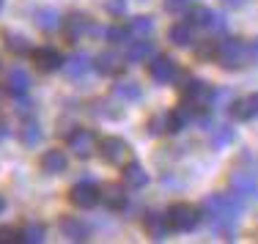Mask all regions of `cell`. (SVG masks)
Wrapping results in <instances>:
<instances>
[{
  "instance_id": "cell-33",
  "label": "cell",
  "mask_w": 258,
  "mask_h": 244,
  "mask_svg": "<svg viewBox=\"0 0 258 244\" xmlns=\"http://www.w3.org/2000/svg\"><path fill=\"white\" fill-rule=\"evenodd\" d=\"M91 110H94V113L96 115H104V118H118V115H121V110L118 107H113V102H94V107H91Z\"/></svg>"
},
{
  "instance_id": "cell-32",
  "label": "cell",
  "mask_w": 258,
  "mask_h": 244,
  "mask_svg": "<svg viewBox=\"0 0 258 244\" xmlns=\"http://www.w3.org/2000/svg\"><path fill=\"white\" fill-rule=\"evenodd\" d=\"M214 50H217V39H206L204 44L195 50V55H198V60L209 63V60H214Z\"/></svg>"
},
{
  "instance_id": "cell-24",
  "label": "cell",
  "mask_w": 258,
  "mask_h": 244,
  "mask_svg": "<svg viewBox=\"0 0 258 244\" xmlns=\"http://www.w3.org/2000/svg\"><path fill=\"white\" fill-rule=\"evenodd\" d=\"M3 44H6V50L14 52V55H28L30 50H33L25 36H22V33H11V30H6V33H3Z\"/></svg>"
},
{
  "instance_id": "cell-2",
  "label": "cell",
  "mask_w": 258,
  "mask_h": 244,
  "mask_svg": "<svg viewBox=\"0 0 258 244\" xmlns=\"http://www.w3.org/2000/svg\"><path fill=\"white\" fill-rule=\"evenodd\" d=\"M214 60H217L220 69L225 71H239L250 63L247 58V41L236 39V36H228V39L217 41V50H214Z\"/></svg>"
},
{
  "instance_id": "cell-27",
  "label": "cell",
  "mask_w": 258,
  "mask_h": 244,
  "mask_svg": "<svg viewBox=\"0 0 258 244\" xmlns=\"http://www.w3.org/2000/svg\"><path fill=\"white\" fill-rule=\"evenodd\" d=\"M20 140H22L25 145H36V143L41 140V126L36 124L33 118H28L25 124H22V129H20Z\"/></svg>"
},
{
  "instance_id": "cell-16",
  "label": "cell",
  "mask_w": 258,
  "mask_h": 244,
  "mask_svg": "<svg viewBox=\"0 0 258 244\" xmlns=\"http://www.w3.org/2000/svg\"><path fill=\"white\" fill-rule=\"evenodd\" d=\"M231 118L233 121H250V118H258V94L253 96H244V99H236L233 105L228 107Z\"/></svg>"
},
{
  "instance_id": "cell-26",
  "label": "cell",
  "mask_w": 258,
  "mask_h": 244,
  "mask_svg": "<svg viewBox=\"0 0 258 244\" xmlns=\"http://www.w3.org/2000/svg\"><path fill=\"white\" fill-rule=\"evenodd\" d=\"M44 236H47V228L41 222H30L20 230V241H25V244H39V241H44Z\"/></svg>"
},
{
  "instance_id": "cell-20",
  "label": "cell",
  "mask_w": 258,
  "mask_h": 244,
  "mask_svg": "<svg viewBox=\"0 0 258 244\" xmlns=\"http://www.w3.org/2000/svg\"><path fill=\"white\" fill-rule=\"evenodd\" d=\"M63 66H66V74L72 77V80H80V77H85L91 69H94V63H91V58L88 55H72L69 60H63Z\"/></svg>"
},
{
  "instance_id": "cell-38",
  "label": "cell",
  "mask_w": 258,
  "mask_h": 244,
  "mask_svg": "<svg viewBox=\"0 0 258 244\" xmlns=\"http://www.w3.org/2000/svg\"><path fill=\"white\" fill-rule=\"evenodd\" d=\"M9 135V126H6V121H0V140Z\"/></svg>"
},
{
  "instance_id": "cell-18",
  "label": "cell",
  "mask_w": 258,
  "mask_h": 244,
  "mask_svg": "<svg viewBox=\"0 0 258 244\" xmlns=\"http://www.w3.org/2000/svg\"><path fill=\"white\" fill-rule=\"evenodd\" d=\"M28 88H30V77H28V71L25 69H11L9 71V77H6V91H9L11 96H25L28 94Z\"/></svg>"
},
{
  "instance_id": "cell-19",
  "label": "cell",
  "mask_w": 258,
  "mask_h": 244,
  "mask_svg": "<svg viewBox=\"0 0 258 244\" xmlns=\"http://www.w3.org/2000/svg\"><path fill=\"white\" fill-rule=\"evenodd\" d=\"M99 200H104V206L113 209V211L126 209V192L121 184H110V187H104V190H99Z\"/></svg>"
},
{
  "instance_id": "cell-5",
  "label": "cell",
  "mask_w": 258,
  "mask_h": 244,
  "mask_svg": "<svg viewBox=\"0 0 258 244\" xmlns=\"http://www.w3.org/2000/svg\"><path fill=\"white\" fill-rule=\"evenodd\" d=\"M228 190L231 195H236V198H255L258 200V181L253 176V170H231L228 176Z\"/></svg>"
},
{
  "instance_id": "cell-8",
  "label": "cell",
  "mask_w": 258,
  "mask_h": 244,
  "mask_svg": "<svg viewBox=\"0 0 258 244\" xmlns=\"http://www.w3.org/2000/svg\"><path fill=\"white\" fill-rule=\"evenodd\" d=\"M187 22L189 25H198L204 30H223L225 28V17H220L214 9L209 6H195V9L187 11Z\"/></svg>"
},
{
  "instance_id": "cell-40",
  "label": "cell",
  "mask_w": 258,
  "mask_h": 244,
  "mask_svg": "<svg viewBox=\"0 0 258 244\" xmlns=\"http://www.w3.org/2000/svg\"><path fill=\"white\" fill-rule=\"evenodd\" d=\"M6 211V200H3V195H0V214Z\"/></svg>"
},
{
  "instance_id": "cell-6",
  "label": "cell",
  "mask_w": 258,
  "mask_h": 244,
  "mask_svg": "<svg viewBox=\"0 0 258 244\" xmlns=\"http://www.w3.org/2000/svg\"><path fill=\"white\" fill-rule=\"evenodd\" d=\"M66 143H69L72 154H75L77 159H88L96 151V135L91 129H83V126H80V129H72L69 137H66Z\"/></svg>"
},
{
  "instance_id": "cell-37",
  "label": "cell",
  "mask_w": 258,
  "mask_h": 244,
  "mask_svg": "<svg viewBox=\"0 0 258 244\" xmlns=\"http://www.w3.org/2000/svg\"><path fill=\"white\" fill-rule=\"evenodd\" d=\"M247 58H250V63H255V66H258V36L247 44Z\"/></svg>"
},
{
  "instance_id": "cell-17",
  "label": "cell",
  "mask_w": 258,
  "mask_h": 244,
  "mask_svg": "<svg viewBox=\"0 0 258 244\" xmlns=\"http://www.w3.org/2000/svg\"><path fill=\"white\" fill-rule=\"evenodd\" d=\"M39 165H41V170H44V173L58 176V173H63V170L69 168V159H66V154L60 148H50V151H44V154H41Z\"/></svg>"
},
{
  "instance_id": "cell-10",
  "label": "cell",
  "mask_w": 258,
  "mask_h": 244,
  "mask_svg": "<svg viewBox=\"0 0 258 244\" xmlns=\"http://www.w3.org/2000/svg\"><path fill=\"white\" fill-rule=\"evenodd\" d=\"M30 55H33V66L39 71H44V74H52V71H58L63 66V55L55 47H39V50H30Z\"/></svg>"
},
{
  "instance_id": "cell-12",
  "label": "cell",
  "mask_w": 258,
  "mask_h": 244,
  "mask_svg": "<svg viewBox=\"0 0 258 244\" xmlns=\"http://www.w3.org/2000/svg\"><path fill=\"white\" fill-rule=\"evenodd\" d=\"M58 228H60V233H63L69 241H88L91 239V228L83 222V219H77V217H63L58 222Z\"/></svg>"
},
{
  "instance_id": "cell-31",
  "label": "cell",
  "mask_w": 258,
  "mask_h": 244,
  "mask_svg": "<svg viewBox=\"0 0 258 244\" xmlns=\"http://www.w3.org/2000/svg\"><path fill=\"white\" fill-rule=\"evenodd\" d=\"M102 33L107 36L110 44H126V41H129V30H126V28H121V25H113V28L102 30Z\"/></svg>"
},
{
  "instance_id": "cell-39",
  "label": "cell",
  "mask_w": 258,
  "mask_h": 244,
  "mask_svg": "<svg viewBox=\"0 0 258 244\" xmlns=\"http://www.w3.org/2000/svg\"><path fill=\"white\" fill-rule=\"evenodd\" d=\"M223 3H228V6H233V9H236V6H242L244 0H223Z\"/></svg>"
},
{
  "instance_id": "cell-11",
  "label": "cell",
  "mask_w": 258,
  "mask_h": 244,
  "mask_svg": "<svg viewBox=\"0 0 258 244\" xmlns=\"http://www.w3.org/2000/svg\"><path fill=\"white\" fill-rule=\"evenodd\" d=\"M91 25L94 22L88 20L85 14H80V11H75V14H69L63 20V33H66V41H80L83 36L91 33Z\"/></svg>"
},
{
  "instance_id": "cell-14",
  "label": "cell",
  "mask_w": 258,
  "mask_h": 244,
  "mask_svg": "<svg viewBox=\"0 0 258 244\" xmlns=\"http://www.w3.org/2000/svg\"><path fill=\"white\" fill-rule=\"evenodd\" d=\"M121 181L129 190H143L149 184V173H146V168L140 162H126L124 170H121Z\"/></svg>"
},
{
  "instance_id": "cell-35",
  "label": "cell",
  "mask_w": 258,
  "mask_h": 244,
  "mask_svg": "<svg viewBox=\"0 0 258 244\" xmlns=\"http://www.w3.org/2000/svg\"><path fill=\"white\" fill-rule=\"evenodd\" d=\"M104 9H107L113 17H121L126 11V0H107V3H104Z\"/></svg>"
},
{
  "instance_id": "cell-22",
  "label": "cell",
  "mask_w": 258,
  "mask_h": 244,
  "mask_svg": "<svg viewBox=\"0 0 258 244\" xmlns=\"http://www.w3.org/2000/svg\"><path fill=\"white\" fill-rule=\"evenodd\" d=\"M168 39L173 47H189L192 44V25H189V22H176V25H170Z\"/></svg>"
},
{
  "instance_id": "cell-13",
  "label": "cell",
  "mask_w": 258,
  "mask_h": 244,
  "mask_svg": "<svg viewBox=\"0 0 258 244\" xmlns=\"http://www.w3.org/2000/svg\"><path fill=\"white\" fill-rule=\"evenodd\" d=\"M143 228H146V233H149L154 241H162L165 236L170 233V225H168V219H165L162 211H146Z\"/></svg>"
},
{
  "instance_id": "cell-7",
  "label": "cell",
  "mask_w": 258,
  "mask_h": 244,
  "mask_svg": "<svg viewBox=\"0 0 258 244\" xmlns=\"http://www.w3.org/2000/svg\"><path fill=\"white\" fill-rule=\"evenodd\" d=\"M96 151H99V156L107 165H121L126 159V154H129V145L121 137L107 135V137H102L99 143H96Z\"/></svg>"
},
{
  "instance_id": "cell-41",
  "label": "cell",
  "mask_w": 258,
  "mask_h": 244,
  "mask_svg": "<svg viewBox=\"0 0 258 244\" xmlns=\"http://www.w3.org/2000/svg\"><path fill=\"white\" fill-rule=\"evenodd\" d=\"M0 105H3V88H0Z\"/></svg>"
},
{
  "instance_id": "cell-34",
  "label": "cell",
  "mask_w": 258,
  "mask_h": 244,
  "mask_svg": "<svg viewBox=\"0 0 258 244\" xmlns=\"http://www.w3.org/2000/svg\"><path fill=\"white\" fill-rule=\"evenodd\" d=\"M17 241H20L17 228H0V244H17Z\"/></svg>"
},
{
  "instance_id": "cell-42",
  "label": "cell",
  "mask_w": 258,
  "mask_h": 244,
  "mask_svg": "<svg viewBox=\"0 0 258 244\" xmlns=\"http://www.w3.org/2000/svg\"><path fill=\"white\" fill-rule=\"evenodd\" d=\"M0 9H3V0H0Z\"/></svg>"
},
{
  "instance_id": "cell-4",
  "label": "cell",
  "mask_w": 258,
  "mask_h": 244,
  "mask_svg": "<svg viewBox=\"0 0 258 244\" xmlns=\"http://www.w3.org/2000/svg\"><path fill=\"white\" fill-rule=\"evenodd\" d=\"M179 63H176V58H170V55H154V60L149 63V77L154 80L157 85H168L173 80H179Z\"/></svg>"
},
{
  "instance_id": "cell-1",
  "label": "cell",
  "mask_w": 258,
  "mask_h": 244,
  "mask_svg": "<svg viewBox=\"0 0 258 244\" xmlns=\"http://www.w3.org/2000/svg\"><path fill=\"white\" fill-rule=\"evenodd\" d=\"M201 209H204L209 222L223 233V239H233V225L231 222L242 214V209H244V203L236 198V195L214 192V195H209V198H204Z\"/></svg>"
},
{
  "instance_id": "cell-29",
  "label": "cell",
  "mask_w": 258,
  "mask_h": 244,
  "mask_svg": "<svg viewBox=\"0 0 258 244\" xmlns=\"http://www.w3.org/2000/svg\"><path fill=\"white\" fill-rule=\"evenodd\" d=\"M58 11H52V9H41L39 14H36V25H39L41 30H55L58 28Z\"/></svg>"
},
{
  "instance_id": "cell-9",
  "label": "cell",
  "mask_w": 258,
  "mask_h": 244,
  "mask_svg": "<svg viewBox=\"0 0 258 244\" xmlns=\"http://www.w3.org/2000/svg\"><path fill=\"white\" fill-rule=\"evenodd\" d=\"M69 200L77 206V209H94L99 203V187L94 181H80V184L72 187Z\"/></svg>"
},
{
  "instance_id": "cell-36",
  "label": "cell",
  "mask_w": 258,
  "mask_h": 244,
  "mask_svg": "<svg viewBox=\"0 0 258 244\" xmlns=\"http://www.w3.org/2000/svg\"><path fill=\"white\" fill-rule=\"evenodd\" d=\"M192 0H165V9L168 11H187V6Z\"/></svg>"
},
{
  "instance_id": "cell-21",
  "label": "cell",
  "mask_w": 258,
  "mask_h": 244,
  "mask_svg": "<svg viewBox=\"0 0 258 244\" xmlns=\"http://www.w3.org/2000/svg\"><path fill=\"white\" fill-rule=\"evenodd\" d=\"M126 30H129V39H146V36H151V30H154V20L146 17V14H138V17L129 20Z\"/></svg>"
},
{
  "instance_id": "cell-28",
  "label": "cell",
  "mask_w": 258,
  "mask_h": 244,
  "mask_svg": "<svg viewBox=\"0 0 258 244\" xmlns=\"http://www.w3.org/2000/svg\"><path fill=\"white\" fill-rule=\"evenodd\" d=\"M233 140V126L225 124V126H212V145L214 148H225Z\"/></svg>"
},
{
  "instance_id": "cell-3",
  "label": "cell",
  "mask_w": 258,
  "mask_h": 244,
  "mask_svg": "<svg viewBox=\"0 0 258 244\" xmlns=\"http://www.w3.org/2000/svg\"><path fill=\"white\" fill-rule=\"evenodd\" d=\"M165 219H168L170 230H195L201 222V211L189 203H173L168 211H165Z\"/></svg>"
},
{
  "instance_id": "cell-30",
  "label": "cell",
  "mask_w": 258,
  "mask_h": 244,
  "mask_svg": "<svg viewBox=\"0 0 258 244\" xmlns=\"http://www.w3.org/2000/svg\"><path fill=\"white\" fill-rule=\"evenodd\" d=\"M149 132L151 135H168V113H157L149 118Z\"/></svg>"
},
{
  "instance_id": "cell-23",
  "label": "cell",
  "mask_w": 258,
  "mask_h": 244,
  "mask_svg": "<svg viewBox=\"0 0 258 244\" xmlns=\"http://www.w3.org/2000/svg\"><path fill=\"white\" fill-rule=\"evenodd\" d=\"M113 96L121 102H138L140 96H143V91H140V85L132 83V80H118L113 85Z\"/></svg>"
},
{
  "instance_id": "cell-15",
  "label": "cell",
  "mask_w": 258,
  "mask_h": 244,
  "mask_svg": "<svg viewBox=\"0 0 258 244\" xmlns=\"http://www.w3.org/2000/svg\"><path fill=\"white\" fill-rule=\"evenodd\" d=\"M91 63H94V69L104 77H115V74L124 71V60H121V55H115V52H99Z\"/></svg>"
},
{
  "instance_id": "cell-25",
  "label": "cell",
  "mask_w": 258,
  "mask_h": 244,
  "mask_svg": "<svg viewBox=\"0 0 258 244\" xmlns=\"http://www.w3.org/2000/svg\"><path fill=\"white\" fill-rule=\"evenodd\" d=\"M151 55H154V44H151L149 39H135V44L129 47V52H126V60L129 63H140V60L151 58Z\"/></svg>"
}]
</instances>
